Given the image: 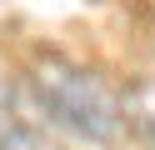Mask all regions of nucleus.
I'll list each match as a JSON object with an SVG mask.
<instances>
[{"instance_id": "nucleus-1", "label": "nucleus", "mask_w": 155, "mask_h": 150, "mask_svg": "<svg viewBox=\"0 0 155 150\" xmlns=\"http://www.w3.org/2000/svg\"><path fill=\"white\" fill-rule=\"evenodd\" d=\"M30 85H35V105L45 110V120L70 130L75 140L115 145L125 135V105L95 70H80L70 60H40Z\"/></svg>"}, {"instance_id": "nucleus-3", "label": "nucleus", "mask_w": 155, "mask_h": 150, "mask_svg": "<svg viewBox=\"0 0 155 150\" xmlns=\"http://www.w3.org/2000/svg\"><path fill=\"white\" fill-rule=\"evenodd\" d=\"M0 150H50V145L20 120H0Z\"/></svg>"}, {"instance_id": "nucleus-2", "label": "nucleus", "mask_w": 155, "mask_h": 150, "mask_svg": "<svg viewBox=\"0 0 155 150\" xmlns=\"http://www.w3.org/2000/svg\"><path fill=\"white\" fill-rule=\"evenodd\" d=\"M120 105H125V125L145 135V145H155V80H135Z\"/></svg>"}]
</instances>
